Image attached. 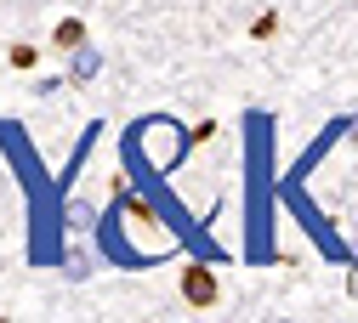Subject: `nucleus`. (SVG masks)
<instances>
[{
	"label": "nucleus",
	"instance_id": "obj_11",
	"mask_svg": "<svg viewBox=\"0 0 358 323\" xmlns=\"http://www.w3.org/2000/svg\"><path fill=\"white\" fill-rule=\"evenodd\" d=\"M352 301H358V278H352Z\"/></svg>",
	"mask_w": 358,
	"mask_h": 323
},
{
	"label": "nucleus",
	"instance_id": "obj_3",
	"mask_svg": "<svg viewBox=\"0 0 358 323\" xmlns=\"http://www.w3.org/2000/svg\"><path fill=\"white\" fill-rule=\"evenodd\" d=\"M92 148H97V125H92V130L80 136V148H74V159L63 165V176H57V199H63V193L74 188V181H80V170H85V159H92Z\"/></svg>",
	"mask_w": 358,
	"mask_h": 323
},
{
	"label": "nucleus",
	"instance_id": "obj_7",
	"mask_svg": "<svg viewBox=\"0 0 358 323\" xmlns=\"http://www.w3.org/2000/svg\"><path fill=\"white\" fill-rule=\"evenodd\" d=\"M273 29H279V12H262V17L250 23V34H256V40H273Z\"/></svg>",
	"mask_w": 358,
	"mask_h": 323
},
{
	"label": "nucleus",
	"instance_id": "obj_9",
	"mask_svg": "<svg viewBox=\"0 0 358 323\" xmlns=\"http://www.w3.org/2000/svg\"><path fill=\"white\" fill-rule=\"evenodd\" d=\"M12 68H34V45H12Z\"/></svg>",
	"mask_w": 358,
	"mask_h": 323
},
{
	"label": "nucleus",
	"instance_id": "obj_1",
	"mask_svg": "<svg viewBox=\"0 0 358 323\" xmlns=\"http://www.w3.org/2000/svg\"><path fill=\"white\" fill-rule=\"evenodd\" d=\"M97 74H103V52H97V45H92V40L69 45V80H74V85H92Z\"/></svg>",
	"mask_w": 358,
	"mask_h": 323
},
{
	"label": "nucleus",
	"instance_id": "obj_8",
	"mask_svg": "<svg viewBox=\"0 0 358 323\" xmlns=\"http://www.w3.org/2000/svg\"><path fill=\"white\" fill-rule=\"evenodd\" d=\"M57 91H63V74H46V80H34V97H40V103H46V97H57Z\"/></svg>",
	"mask_w": 358,
	"mask_h": 323
},
{
	"label": "nucleus",
	"instance_id": "obj_6",
	"mask_svg": "<svg viewBox=\"0 0 358 323\" xmlns=\"http://www.w3.org/2000/svg\"><path fill=\"white\" fill-rule=\"evenodd\" d=\"M69 227H74V233H92V227H97L92 199H74V204H69Z\"/></svg>",
	"mask_w": 358,
	"mask_h": 323
},
{
	"label": "nucleus",
	"instance_id": "obj_5",
	"mask_svg": "<svg viewBox=\"0 0 358 323\" xmlns=\"http://www.w3.org/2000/svg\"><path fill=\"white\" fill-rule=\"evenodd\" d=\"M85 40V23L80 17H63L57 29H52V45H57V52H69V45H80Z\"/></svg>",
	"mask_w": 358,
	"mask_h": 323
},
{
	"label": "nucleus",
	"instance_id": "obj_2",
	"mask_svg": "<svg viewBox=\"0 0 358 323\" xmlns=\"http://www.w3.org/2000/svg\"><path fill=\"white\" fill-rule=\"evenodd\" d=\"M182 301L188 306H216V272L210 266H188L182 272Z\"/></svg>",
	"mask_w": 358,
	"mask_h": 323
},
{
	"label": "nucleus",
	"instance_id": "obj_10",
	"mask_svg": "<svg viewBox=\"0 0 358 323\" xmlns=\"http://www.w3.org/2000/svg\"><path fill=\"white\" fill-rule=\"evenodd\" d=\"M347 136H352V142H358V119H347Z\"/></svg>",
	"mask_w": 358,
	"mask_h": 323
},
{
	"label": "nucleus",
	"instance_id": "obj_4",
	"mask_svg": "<svg viewBox=\"0 0 358 323\" xmlns=\"http://www.w3.org/2000/svg\"><path fill=\"white\" fill-rule=\"evenodd\" d=\"M63 278H69V284H85V278H92V250H80V244L63 250Z\"/></svg>",
	"mask_w": 358,
	"mask_h": 323
}]
</instances>
